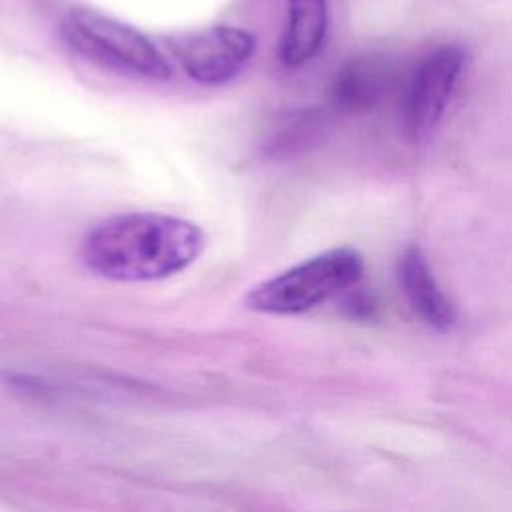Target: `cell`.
Here are the masks:
<instances>
[{
	"mask_svg": "<svg viewBox=\"0 0 512 512\" xmlns=\"http://www.w3.org/2000/svg\"><path fill=\"white\" fill-rule=\"evenodd\" d=\"M60 34L74 52L100 66L148 80H166L172 74L168 60L148 36L98 10H68Z\"/></svg>",
	"mask_w": 512,
	"mask_h": 512,
	"instance_id": "cell-3",
	"label": "cell"
},
{
	"mask_svg": "<svg viewBox=\"0 0 512 512\" xmlns=\"http://www.w3.org/2000/svg\"><path fill=\"white\" fill-rule=\"evenodd\" d=\"M168 44L182 70L194 82L218 86L232 80L250 62L256 38L240 26L214 24L172 38Z\"/></svg>",
	"mask_w": 512,
	"mask_h": 512,
	"instance_id": "cell-5",
	"label": "cell"
},
{
	"mask_svg": "<svg viewBox=\"0 0 512 512\" xmlns=\"http://www.w3.org/2000/svg\"><path fill=\"white\" fill-rule=\"evenodd\" d=\"M362 272L360 252L332 248L260 282L246 294V304L266 314H302L354 288Z\"/></svg>",
	"mask_w": 512,
	"mask_h": 512,
	"instance_id": "cell-2",
	"label": "cell"
},
{
	"mask_svg": "<svg viewBox=\"0 0 512 512\" xmlns=\"http://www.w3.org/2000/svg\"><path fill=\"white\" fill-rule=\"evenodd\" d=\"M466 62V50L458 42H446L428 50L406 78L398 128L408 142L426 140L440 124Z\"/></svg>",
	"mask_w": 512,
	"mask_h": 512,
	"instance_id": "cell-4",
	"label": "cell"
},
{
	"mask_svg": "<svg viewBox=\"0 0 512 512\" xmlns=\"http://www.w3.org/2000/svg\"><path fill=\"white\" fill-rule=\"evenodd\" d=\"M350 294L346 296V310L352 314V316H370L374 312V300L370 294H366L364 290H354L350 288L348 290Z\"/></svg>",
	"mask_w": 512,
	"mask_h": 512,
	"instance_id": "cell-10",
	"label": "cell"
},
{
	"mask_svg": "<svg viewBox=\"0 0 512 512\" xmlns=\"http://www.w3.org/2000/svg\"><path fill=\"white\" fill-rule=\"evenodd\" d=\"M328 116L324 110H298L290 114L284 126L272 136L270 150L276 156L300 154L308 148H314L326 134Z\"/></svg>",
	"mask_w": 512,
	"mask_h": 512,
	"instance_id": "cell-9",
	"label": "cell"
},
{
	"mask_svg": "<svg viewBox=\"0 0 512 512\" xmlns=\"http://www.w3.org/2000/svg\"><path fill=\"white\" fill-rule=\"evenodd\" d=\"M394 74L392 60L382 52L350 56L332 76L330 104L344 114H366L384 100Z\"/></svg>",
	"mask_w": 512,
	"mask_h": 512,
	"instance_id": "cell-6",
	"label": "cell"
},
{
	"mask_svg": "<svg viewBox=\"0 0 512 512\" xmlns=\"http://www.w3.org/2000/svg\"><path fill=\"white\" fill-rule=\"evenodd\" d=\"M396 276L412 312L430 328L448 332L456 324V308L438 286L424 252L418 246L402 250Z\"/></svg>",
	"mask_w": 512,
	"mask_h": 512,
	"instance_id": "cell-7",
	"label": "cell"
},
{
	"mask_svg": "<svg viewBox=\"0 0 512 512\" xmlns=\"http://www.w3.org/2000/svg\"><path fill=\"white\" fill-rule=\"evenodd\" d=\"M204 248L190 220L160 212H124L98 222L82 242V260L98 276L120 282L162 280L188 268Z\"/></svg>",
	"mask_w": 512,
	"mask_h": 512,
	"instance_id": "cell-1",
	"label": "cell"
},
{
	"mask_svg": "<svg viewBox=\"0 0 512 512\" xmlns=\"http://www.w3.org/2000/svg\"><path fill=\"white\" fill-rule=\"evenodd\" d=\"M328 30V0H288V20L280 42L286 66L310 62L322 48Z\"/></svg>",
	"mask_w": 512,
	"mask_h": 512,
	"instance_id": "cell-8",
	"label": "cell"
}]
</instances>
